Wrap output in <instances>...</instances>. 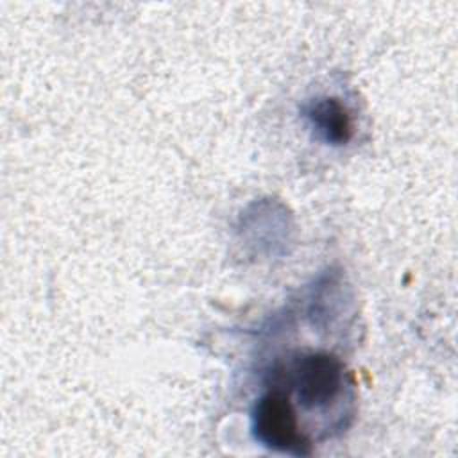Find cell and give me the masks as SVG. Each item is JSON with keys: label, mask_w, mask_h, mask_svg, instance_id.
<instances>
[{"label": "cell", "mask_w": 458, "mask_h": 458, "mask_svg": "<svg viewBox=\"0 0 458 458\" xmlns=\"http://www.w3.org/2000/svg\"><path fill=\"white\" fill-rule=\"evenodd\" d=\"M250 433L270 451L293 456L311 454V442L301 431L290 392L276 383L256 399L250 410Z\"/></svg>", "instance_id": "cell-1"}, {"label": "cell", "mask_w": 458, "mask_h": 458, "mask_svg": "<svg viewBox=\"0 0 458 458\" xmlns=\"http://www.w3.org/2000/svg\"><path fill=\"white\" fill-rule=\"evenodd\" d=\"M286 377L288 392H295L304 410H324L331 406L342 394L344 363L327 351L297 352L286 370H279Z\"/></svg>", "instance_id": "cell-2"}, {"label": "cell", "mask_w": 458, "mask_h": 458, "mask_svg": "<svg viewBox=\"0 0 458 458\" xmlns=\"http://www.w3.org/2000/svg\"><path fill=\"white\" fill-rule=\"evenodd\" d=\"M302 113L317 136L327 145H345L352 138V118L340 98H313L304 106Z\"/></svg>", "instance_id": "cell-3"}]
</instances>
